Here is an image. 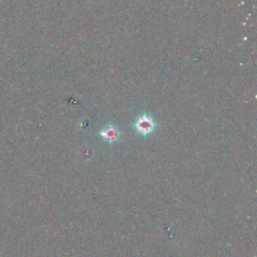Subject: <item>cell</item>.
<instances>
[{"mask_svg":"<svg viewBox=\"0 0 257 257\" xmlns=\"http://www.w3.org/2000/svg\"><path fill=\"white\" fill-rule=\"evenodd\" d=\"M134 126L140 134L146 136V135H149V134H151L155 131V128L157 126V123L151 115H149L147 113H144V114H142L141 116H139L137 118V120L135 121Z\"/></svg>","mask_w":257,"mask_h":257,"instance_id":"cell-1","label":"cell"},{"mask_svg":"<svg viewBox=\"0 0 257 257\" xmlns=\"http://www.w3.org/2000/svg\"><path fill=\"white\" fill-rule=\"evenodd\" d=\"M99 136H101L106 142L112 143L118 139L119 132L113 124H107L99 132Z\"/></svg>","mask_w":257,"mask_h":257,"instance_id":"cell-2","label":"cell"}]
</instances>
